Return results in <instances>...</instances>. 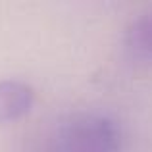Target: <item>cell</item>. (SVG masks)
Segmentation results:
<instances>
[{
    "instance_id": "obj_3",
    "label": "cell",
    "mask_w": 152,
    "mask_h": 152,
    "mask_svg": "<svg viewBox=\"0 0 152 152\" xmlns=\"http://www.w3.org/2000/svg\"><path fill=\"white\" fill-rule=\"evenodd\" d=\"M129 46L139 54L152 58V6L146 8L129 27Z\"/></svg>"
},
{
    "instance_id": "obj_1",
    "label": "cell",
    "mask_w": 152,
    "mask_h": 152,
    "mask_svg": "<svg viewBox=\"0 0 152 152\" xmlns=\"http://www.w3.org/2000/svg\"><path fill=\"white\" fill-rule=\"evenodd\" d=\"M121 131L102 114H75L56 131L50 152H119Z\"/></svg>"
},
{
    "instance_id": "obj_2",
    "label": "cell",
    "mask_w": 152,
    "mask_h": 152,
    "mask_svg": "<svg viewBox=\"0 0 152 152\" xmlns=\"http://www.w3.org/2000/svg\"><path fill=\"white\" fill-rule=\"evenodd\" d=\"M35 104V91L31 85L18 79L0 81V125L14 123L25 118Z\"/></svg>"
}]
</instances>
